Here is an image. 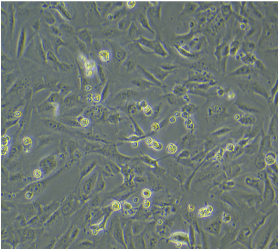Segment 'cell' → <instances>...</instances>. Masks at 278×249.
<instances>
[{"instance_id": "35", "label": "cell", "mask_w": 278, "mask_h": 249, "mask_svg": "<svg viewBox=\"0 0 278 249\" xmlns=\"http://www.w3.org/2000/svg\"><path fill=\"white\" fill-rule=\"evenodd\" d=\"M42 184L40 183L34 184L30 187L29 190H31V192H38L42 188Z\"/></svg>"}, {"instance_id": "50", "label": "cell", "mask_w": 278, "mask_h": 249, "mask_svg": "<svg viewBox=\"0 0 278 249\" xmlns=\"http://www.w3.org/2000/svg\"><path fill=\"white\" fill-rule=\"evenodd\" d=\"M33 193L32 192H28L27 193L26 196L28 198H31L33 197Z\"/></svg>"}, {"instance_id": "11", "label": "cell", "mask_w": 278, "mask_h": 249, "mask_svg": "<svg viewBox=\"0 0 278 249\" xmlns=\"http://www.w3.org/2000/svg\"><path fill=\"white\" fill-rule=\"evenodd\" d=\"M224 20L222 17H217L212 25H210V29L213 33H216L219 29L221 28L224 24Z\"/></svg>"}, {"instance_id": "21", "label": "cell", "mask_w": 278, "mask_h": 249, "mask_svg": "<svg viewBox=\"0 0 278 249\" xmlns=\"http://www.w3.org/2000/svg\"><path fill=\"white\" fill-rule=\"evenodd\" d=\"M221 12L224 20H227L232 13L231 6L228 4L222 6L221 7Z\"/></svg>"}, {"instance_id": "51", "label": "cell", "mask_w": 278, "mask_h": 249, "mask_svg": "<svg viewBox=\"0 0 278 249\" xmlns=\"http://www.w3.org/2000/svg\"><path fill=\"white\" fill-rule=\"evenodd\" d=\"M190 28L193 29L195 27V22L193 21H190Z\"/></svg>"}, {"instance_id": "42", "label": "cell", "mask_w": 278, "mask_h": 249, "mask_svg": "<svg viewBox=\"0 0 278 249\" xmlns=\"http://www.w3.org/2000/svg\"><path fill=\"white\" fill-rule=\"evenodd\" d=\"M167 98L168 100V101L172 104H174L176 101V98L174 94H170L168 95Z\"/></svg>"}, {"instance_id": "40", "label": "cell", "mask_w": 278, "mask_h": 249, "mask_svg": "<svg viewBox=\"0 0 278 249\" xmlns=\"http://www.w3.org/2000/svg\"><path fill=\"white\" fill-rule=\"evenodd\" d=\"M227 98L229 100H233L236 97V93L234 91H229L227 94Z\"/></svg>"}, {"instance_id": "31", "label": "cell", "mask_w": 278, "mask_h": 249, "mask_svg": "<svg viewBox=\"0 0 278 249\" xmlns=\"http://www.w3.org/2000/svg\"><path fill=\"white\" fill-rule=\"evenodd\" d=\"M276 159V156L275 154L273 153H269L266 156L265 161L266 163L269 165H272L274 163Z\"/></svg>"}, {"instance_id": "39", "label": "cell", "mask_w": 278, "mask_h": 249, "mask_svg": "<svg viewBox=\"0 0 278 249\" xmlns=\"http://www.w3.org/2000/svg\"><path fill=\"white\" fill-rule=\"evenodd\" d=\"M217 94L218 96H219L220 97H223L224 95L225 94V92H224L223 88H222L220 86L218 87L217 88Z\"/></svg>"}, {"instance_id": "53", "label": "cell", "mask_w": 278, "mask_h": 249, "mask_svg": "<svg viewBox=\"0 0 278 249\" xmlns=\"http://www.w3.org/2000/svg\"><path fill=\"white\" fill-rule=\"evenodd\" d=\"M229 216L228 214H224V217H223V220L224 221H229V220H228V218H227V217Z\"/></svg>"}, {"instance_id": "9", "label": "cell", "mask_w": 278, "mask_h": 249, "mask_svg": "<svg viewBox=\"0 0 278 249\" xmlns=\"http://www.w3.org/2000/svg\"><path fill=\"white\" fill-rule=\"evenodd\" d=\"M132 21L130 18H129L127 15L122 18L118 23V29L121 31H127L128 30L132 23Z\"/></svg>"}, {"instance_id": "1", "label": "cell", "mask_w": 278, "mask_h": 249, "mask_svg": "<svg viewBox=\"0 0 278 249\" xmlns=\"http://www.w3.org/2000/svg\"><path fill=\"white\" fill-rule=\"evenodd\" d=\"M112 48L113 56L115 60L119 64H122L127 58V51L124 48L114 43L113 44Z\"/></svg>"}, {"instance_id": "10", "label": "cell", "mask_w": 278, "mask_h": 249, "mask_svg": "<svg viewBox=\"0 0 278 249\" xmlns=\"http://www.w3.org/2000/svg\"><path fill=\"white\" fill-rule=\"evenodd\" d=\"M136 95L135 91L131 89H127L119 92L118 94H117L116 97L119 99L124 100L133 98Z\"/></svg>"}, {"instance_id": "22", "label": "cell", "mask_w": 278, "mask_h": 249, "mask_svg": "<svg viewBox=\"0 0 278 249\" xmlns=\"http://www.w3.org/2000/svg\"><path fill=\"white\" fill-rule=\"evenodd\" d=\"M239 42L238 40H234L230 46V55L231 56H235L237 55L239 49Z\"/></svg>"}, {"instance_id": "45", "label": "cell", "mask_w": 278, "mask_h": 249, "mask_svg": "<svg viewBox=\"0 0 278 249\" xmlns=\"http://www.w3.org/2000/svg\"><path fill=\"white\" fill-rule=\"evenodd\" d=\"M136 4V3L134 2V1H128V2H127L126 3V6L129 9H133L135 7V6Z\"/></svg>"}, {"instance_id": "24", "label": "cell", "mask_w": 278, "mask_h": 249, "mask_svg": "<svg viewBox=\"0 0 278 249\" xmlns=\"http://www.w3.org/2000/svg\"><path fill=\"white\" fill-rule=\"evenodd\" d=\"M231 131L232 130L228 127H222L216 130V131L214 132L213 135L217 136H223L230 133Z\"/></svg>"}, {"instance_id": "18", "label": "cell", "mask_w": 278, "mask_h": 249, "mask_svg": "<svg viewBox=\"0 0 278 249\" xmlns=\"http://www.w3.org/2000/svg\"><path fill=\"white\" fill-rule=\"evenodd\" d=\"M161 7L159 6L158 7L153 6L148 9V16L152 18H156L157 19H160L161 17Z\"/></svg>"}, {"instance_id": "41", "label": "cell", "mask_w": 278, "mask_h": 249, "mask_svg": "<svg viewBox=\"0 0 278 249\" xmlns=\"http://www.w3.org/2000/svg\"><path fill=\"white\" fill-rule=\"evenodd\" d=\"M33 174V176L36 178H39L42 176V171L39 169H36L34 171Z\"/></svg>"}, {"instance_id": "14", "label": "cell", "mask_w": 278, "mask_h": 249, "mask_svg": "<svg viewBox=\"0 0 278 249\" xmlns=\"http://www.w3.org/2000/svg\"><path fill=\"white\" fill-rule=\"evenodd\" d=\"M188 89L186 87L182 85L178 84L175 85L173 89V93L176 96L181 97L186 94Z\"/></svg>"}, {"instance_id": "46", "label": "cell", "mask_w": 278, "mask_h": 249, "mask_svg": "<svg viewBox=\"0 0 278 249\" xmlns=\"http://www.w3.org/2000/svg\"><path fill=\"white\" fill-rule=\"evenodd\" d=\"M93 99L94 100V101L97 102H98L100 101V99H101V97L100 96H99V95H98V94H95L94 96Z\"/></svg>"}, {"instance_id": "25", "label": "cell", "mask_w": 278, "mask_h": 249, "mask_svg": "<svg viewBox=\"0 0 278 249\" xmlns=\"http://www.w3.org/2000/svg\"><path fill=\"white\" fill-rule=\"evenodd\" d=\"M159 70H155V73H153L154 75H155V77L159 80L161 79L164 80V79L167 78V76L170 75V73L169 72H166L164 71L163 70L159 68Z\"/></svg>"}, {"instance_id": "19", "label": "cell", "mask_w": 278, "mask_h": 249, "mask_svg": "<svg viewBox=\"0 0 278 249\" xmlns=\"http://www.w3.org/2000/svg\"><path fill=\"white\" fill-rule=\"evenodd\" d=\"M111 53L108 49H103L99 52L98 56L102 61L108 62L110 61L111 58Z\"/></svg>"}, {"instance_id": "37", "label": "cell", "mask_w": 278, "mask_h": 249, "mask_svg": "<svg viewBox=\"0 0 278 249\" xmlns=\"http://www.w3.org/2000/svg\"><path fill=\"white\" fill-rule=\"evenodd\" d=\"M254 65H255V66L256 67V68H258V69H264L265 68V66L264 64H263V62L261 61L258 60V59H257L255 61Z\"/></svg>"}, {"instance_id": "16", "label": "cell", "mask_w": 278, "mask_h": 249, "mask_svg": "<svg viewBox=\"0 0 278 249\" xmlns=\"http://www.w3.org/2000/svg\"><path fill=\"white\" fill-rule=\"evenodd\" d=\"M236 105L239 109L241 110L244 112L249 113V114L251 113H255V112H258L259 111L258 109L253 107L247 105L245 104L237 103L236 104Z\"/></svg>"}, {"instance_id": "52", "label": "cell", "mask_w": 278, "mask_h": 249, "mask_svg": "<svg viewBox=\"0 0 278 249\" xmlns=\"http://www.w3.org/2000/svg\"><path fill=\"white\" fill-rule=\"evenodd\" d=\"M108 18L110 20H114V14H110L108 15Z\"/></svg>"}, {"instance_id": "38", "label": "cell", "mask_w": 278, "mask_h": 249, "mask_svg": "<svg viewBox=\"0 0 278 249\" xmlns=\"http://www.w3.org/2000/svg\"><path fill=\"white\" fill-rule=\"evenodd\" d=\"M143 110L144 113L147 116H151L153 114V112L152 108L149 106H148L146 108H144Z\"/></svg>"}, {"instance_id": "17", "label": "cell", "mask_w": 278, "mask_h": 249, "mask_svg": "<svg viewBox=\"0 0 278 249\" xmlns=\"http://www.w3.org/2000/svg\"><path fill=\"white\" fill-rule=\"evenodd\" d=\"M175 47L177 50L179 54L182 55L184 57L188 58H194L196 56L194 53L191 52L190 51L185 49L183 47L180 46L176 44Z\"/></svg>"}, {"instance_id": "6", "label": "cell", "mask_w": 278, "mask_h": 249, "mask_svg": "<svg viewBox=\"0 0 278 249\" xmlns=\"http://www.w3.org/2000/svg\"><path fill=\"white\" fill-rule=\"evenodd\" d=\"M85 68L86 70V76L92 77L95 75L97 69V64L96 62L93 60H87L84 63Z\"/></svg>"}, {"instance_id": "20", "label": "cell", "mask_w": 278, "mask_h": 249, "mask_svg": "<svg viewBox=\"0 0 278 249\" xmlns=\"http://www.w3.org/2000/svg\"><path fill=\"white\" fill-rule=\"evenodd\" d=\"M240 59L244 64H245L246 65L249 66L250 65H254L255 61L257 60V58L254 54H247L245 57Z\"/></svg>"}, {"instance_id": "27", "label": "cell", "mask_w": 278, "mask_h": 249, "mask_svg": "<svg viewBox=\"0 0 278 249\" xmlns=\"http://www.w3.org/2000/svg\"><path fill=\"white\" fill-rule=\"evenodd\" d=\"M160 69L166 72H169L170 71L174 70L177 68L174 65L170 64H163L159 66Z\"/></svg>"}, {"instance_id": "48", "label": "cell", "mask_w": 278, "mask_h": 249, "mask_svg": "<svg viewBox=\"0 0 278 249\" xmlns=\"http://www.w3.org/2000/svg\"><path fill=\"white\" fill-rule=\"evenodd\" d=\"M240 28L242 30L245 29L246 28V25L245 23H241L240 24Z\"/></svg>"}, {"instance_id": "3", "label": "cell", "mask_w": 278, "mask_h": 249, "mask_svg": "<svg viewBox=\"0 0 278 249\" xmlns=\"http://www.w3.org/2000/svg\"><path fill=\"white\" fill-rule=\"evenodd\" d=\"M137 68L139 71L141 72L142 75L144 76L146 79L150 81V83L153 84L157 85H162V83L160 80L157 79L155 75L153 73H151L149 71L145 69L141 65L137 66Z\"/></svg>"}, {"instance_id": "23", "label": "cell", "mask_w": 278, "mask_h": 249, "mask_svg": "<svg viewBox=\"0 0 278 249\" xmlns=\"http://www.w3.org/2000/svg\"><path fill=\"white\" fill-rule=\"evenodd\" d=\"M133 85H136V87L140 88H146L151 87V85L153 84L151 83H148V81L145 80H133Z\"/></svg>"}, {"instance_id": "15", "label": "cell", "mask_w": 278, "mask_h": 249, "mask_svg": "<svg viewBox=\"0 0 278 249\" xmlns=\"http://www.w3.org/2000/svg\"><path fill=\"white\" fill-rule=\"evenodd\" d=\"M252 87H253V90H254L255 93L264 96L266 98V99H268L269 101L271 99L270 96L268 94V93L264 88H262L261 86L257 83H253L252 84Z\"/></svg>"}, {"instance_id": "4", "label": "cell", "mask_w": 278, "mask_h": 249, "mask_svg": "<svg viewBox=\"0 0 278 249\" xmlns=\"http://www.w3.org/2000/svg\"><path fill=\"white\" fill-rule=\"evenodd\" d=\"M153 51L156 55L163 58H167L169 55L168 51L167 50L164 43L160 41H156L153 49Z\"/></svg>"}, {"instance_id": "36", "label": "cell", "mask_w": 278, "mask_h": 249, "mask_svg": "<svg viewBox=\"0 0 278 249\" xmlns=\"http://www.w3.org/2000/svg\"><path fill=\"white\" fill-rule=\"evenodd\" d=\"M212 207L210 206H208L206 207V208H204L203 209L201 210L200 211V214H201L202 216H205L207 215H209V214H211L212 211Z\"/></svg>"}, {"instance_id": "12", "label": "cell", "mask_w": 278, "mask_h": 249, "mask_svg": "<svg viewBox=\"0 0 278 249\" xmlns=\"http://www.w3.org/2000/svg\"><path fill=\"white\" fill-rule=\"evenodd\" d=\"M199 7V5L197 3H193V2H187L185 4V7L181 14H190L195 12V10L197 9Z\"/></svg>"}, {"instance_id": "32", "label": "cell", "mask_w": 278, "mask_h": 249, "mask_svg": "<svg viewBox=\"0 0 278 249\" xmlns=\"http://www.w3.org/2000/svg\"><path fill=\"white\" fill-rule=\"evenodd\" d=\"M77 121L83 127H88L89 125L90 121L88 118L84 117L83 116H79L77 118Z\"/></svg>"}, {"instance_id": "49", "label": "cell", "mask_w": 278, "mask_h": 249, "mask_svg": "<svg viewBox=\"0 0 278 249\" xmlns=\"http://www.w3.org/2000/svg\"><path fill=\"white\" fill-rule=\"evenodd\" d=\"M183 98H184V99L186 101H190V97L188 96V95H187V94H186L185 95H184V96H183Z\"/></svg>"}, {"instance_id": "8", "label": "cell", "mask_w": 278, "mask_h": 249, "mask_svg": "<svg viewBox=\"0 0 278 249\" xmlns=\"http://www.w3.org/2000/svg\"><path fill=\"white\" fill-rule=\"evenodd\" d=\"M34 140L31 135H25L22 140V145L24 151L25 153H29L33 148Z\"/></svg>"}, {"instance_id": "2", "label": "cell", "mask_w": 278, "mask_h": 249, "mask_svg": "<svg viewBox=\"0 0 278 249\" xmlns=\"http://www.w3.org/2000/svg\"><path fill=\"white\" fill-rule=\"evenodd\" d=\"M235 117L240 124L246 127L253 125L256 121V117L254 115L249 113L243 115H236Z\"/></svg>"}, {"instance_id": "30", "label": "cell", "mask_w": 278, "mask_h": 249, "mask_svg": "<svg viewBox=\"0 0 278 249\" xmlns=\"http://www.w3.org/2000/svg\"><path fill=\"white\" fill-rule=\"evenodd\" d=\"M126 13V9H121L117 11V12H115L114 14V20H117L119 19L120 18L122 19L123 17H125L126 15H125Z\"/></svg>"}, {"instance_id": "33", "label": "cell", "mask_w": 278, "mask_h": 249, "mask_svg": "<svg viewBox=\"0 0 278 249\" xmlns=\"http://www.w3.org/2000/svg\"><path fill=\"white\" fill-rule=\"evenodd\" d=\"M183 112H186L190 114V113L195 112L197 109H196V107L195 106V105H193L192 104H190L189 105L185 106L183 108Z\"/></svg>"}, {"instance_id": "26", "label": "cell", "mask_w": 278, "mask_h": 249, "mask_svg": "<svg viewBox=\"0 0 278 249\" xmlns=\"http://www.w3.org/2000/svg\"><path fill=\"white\" fill-rule=\"evenodd\" d=\"M128 31L129 36L131 38H135L138 34V28L134 22H132Z\"/></svg>"}, {"instance_id": "29", "label": "cell", "mask_w": 278, "mask_h": 249, "mask_svg": "<svg viewBox=\"0 0 278 249\" xmlns=\"http://www.w3.org/2000/svg\"><path fill=\"white\" fill-rule=\"evenodd\" d=\"M12 138L10 135H5L2 136L1 138V147H9V145L10 144Z\"/></svg>"}, {"instance_id": "5", "label": "cell", "mask_w": 278, "mask_h": 249, "mask_svg": "<svg viewBox=\"0 0 278 249\" xmlns=\"http://www.w3.org/2000/svg\"><path fill=\"white\" fill-rule=\"evenodd\" d=\"M204 41L201 37L195 36L191 38L189 43V48L192 51H198L201 50L204 44Z\"/></svg>"}, {"instance_id": "28", "label": "cell", "mask_w": 278, "mask_h": 249, "mask_svg": "<svg viewBox=\"0 0 278 249\" xmlns=\"http://www.w3.org/2000/svg\"><path fill=\"white\" fill-rule=\"evenodd\" d=\"M245 51H244L248 54H251L252 52L255 50L256 48V45L255 43L252 42H248L245 46Z\"/></svg>"}, {"instance_id": "44", "label": "cell", "mask_w": 278, "mask_h": 249, "mask_svg": "<svg viewBox=\"0 0 278 249\" xmlns=\"http://www.w3.org/2000/svg\"><path fill=\"white\" fill-rule=\"evenodd\" d=\"M177 147L174 144H171L169 145V147H168V151L170 153H173L177 151Z\"/></svg>"}, {"instance_id": "43", "label": "cell", "mask_w": 278, "mask_h": 249, "mask_svg": "<svg viewBox=\"0 0 278 249\" xmlns=\"http://www.w3.org/2000/svg\"><path fill=\"white\" fill-rule=\"evenodd\" d=\"M278 93V85H277V80L276 81V83L274 85L273 88H272L271 90V94H272L273 97L275 96Z\"/></svg>"}, {"instance_id": "47", "label": "cell", "mask_w": 278, "mask_h": 249, "mask_svg": "<svg viewBox=\"0 0 278 249\" xmlns=\"http://www.w3.org/2000/svg\"><path fill=\"white\" fill-rule=\"evenodd\" d=\"M227 148L228 150H229L230 151H232V150H234V146L232 144H229L228 145H227Z\"/></svg>"}, {"instance_id": "34", "label": "cell", "mask_w": 278, "mask_h": 249, "mask_svg": "<svg viewBox=\"0 0 278 249\" xmlns=\"http://www.w3.org/2000/svg\"><path fill=\"white\" fill-rule=\"evenodd\" d=\"M127 72H132L136 67V64L131 60L127 61L125 63Z\"/></svg>"}, {"instance_id": "13", "label": "cell", "mask_w": 278, "mask_h": 249, "mask_svg": "<svg viewBox=\"0 0 278 249\" xmlns=\"http://www.w3.org/2000/svg\"><path fill=\"white\" fill-rule=\"evenodd\" d=\"M250 73V69L249 66L243 65L240 67L235 71L231 73V75H248Z\"/></svg>"}, {"instance_id": "7", "label": "cell", "mask_w": 278, "mask_h": 249, "mask_svg": "<svg viewBox=\"0 0 278 249\" xmlns=\"http://www.w3.org/2000/svg\"><path fill=\"white\" fill-rule=\"evenodd\" d=\"M138 21L142 28H143L146 30H147L153 35L156 34V32L151 27V25H150L148 19L146 15L143 14H140L139 15V17H138Z\"/></svg>"}]
</instances>
